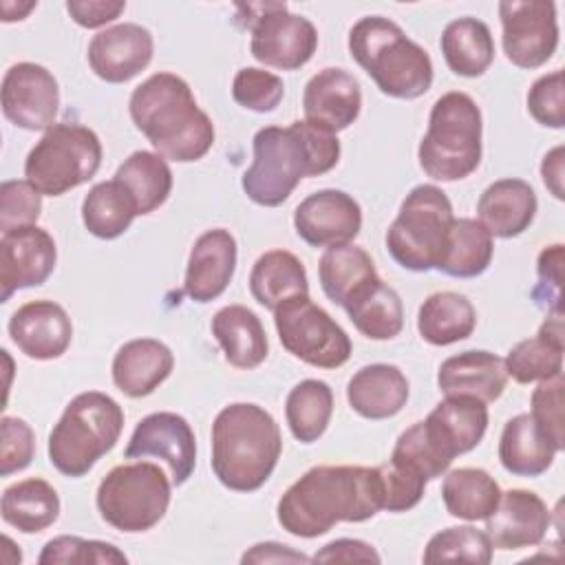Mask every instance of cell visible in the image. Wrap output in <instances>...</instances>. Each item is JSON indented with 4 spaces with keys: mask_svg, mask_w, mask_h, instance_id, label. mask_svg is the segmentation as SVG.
Segmentation results:
<instances>
[{
    "mask_svg": "<svg viewBox=\"0 0 565 565\" xmlns=\"http://www.w3.org/2000/svg\"><path fill=\"white\" fill-rule=\"evenodd\" d=\"M42 210V194L24 181H2L0 185V230L35 225Z\"/></svg>",
    "mask_w": 565,
    "mask_h": 565,
    "instance_id": "bcb514c9",
    "label": "cell"
},
{
    "mask_svg": "<svg viewBox=\"0 0 565 565\" xmlns=\"http://www.w3.org/2000/svg\"><path fill=\"white\" fill-rule=\"evenodd\" d=\"M333 415V391L322 380L298 382L285 399V419L300 444L318 441Z\"/></svg>",
    "mask_w": 565,
    "mask_h": 565,
    "instance_id": "60d3db41",
    "label": "cell"
},
{
    "mask_svg": "<svg viewBox=\"0 0 565 565\" xmlns=\"http://www.w3.org/2000/svg\"><path fill=\"white\" fill-rule=\"evenodd\" d=\"M309 561L311 558L307 554L274 541L256 543L241 556V563H309Z\"/></svg>",
    "mask_w": 565,
    "mask_h": 565,
    "instance_id": "db71d44e",
    "label": "cell"
},
{
    "mask_svg": "<svg viewBox=\"0 0 565 565\" xmlns=\"http://www.w3.org/2000/svg\"><path fill=\"white\" fill-rule=\"evenodd\" d=\"M563 373L550 380L539 382L532 393V419L541 428V433L550 439V444L561 452L565 448V413H563Z\"/></svg>",
    "mask_w": 565,
    "mask_h": 565,
    "instance_id": "f6af8a7d",
    "label": "cell"
},
{
    "mask_svg": "<svg viewBox=\"0 0 565 565\" xmlns=\"http://www.w3.org/2000/svg\"><path fill=\"white\" fill-rule=\"evenodd\" d=\"M318 278L324 296L333 305L344 307L364 285L380 276L366 249L344 243L327 247L318 263Z\"/></svg>",
    "mask_w": 565,
    "mask_h": 565,
    "instance_id": "d590c367",
    "label": "cell"
},
{
    "mask_svg": "<svg viewBox=\"0 0 565 565\" xmlns=\"http://www.w3.org/2000/svg\"><path fill=\"white\" fill-rule=\"evenodd\" d=\"M563 313H547L534 338L516 342L505 355V373L519 384L543 382L563 373Z\"/></svg>",
    "mask_w": 565,
    "mask_h": 565,
    "instance_id": "83f0119b",
    "label": "cell"
},
{
    "mask_svg": "<svg viewBox=\"0 0 565 565\" xmlns=\"http://www.w3.org/2000/svg\"><path fill=\"white\" fill-rule=\"evenodd\" d=\"M294 227L311 247L344 245L360 234L362 207L342 190H318L294 210Z\"/></svg>",
    "mask_w": 565,
    "mask_h": 565,
    "instance_id": "ac0fdd59",
    "label": "cell"
},
{
    "mask_svg": "<svg viewBox=\"0 0 565 565\" xmlns=\"http://www.w3.org/2000/svg\"><path fill=\"white\" fill-rule=\"evenodd\" d=\"M377 468H380L382 486H384V510L406 512L422 501L428 481L419 472H415L402 463H395L391 459H388V463H382Z\"/></svg>",
    "mask_w": 565,
    "mask_h": 565,
    "instance_id": "681fc988",
    "label": "cell"
},
{
    "mask_svg": "<svg viewBox=\"0 0 565 565\" xmlns=\"http://www.w3.org/2000/svg\"><path fill=\"white\" fill-rule=\"evenodd\" d=\"M0 475L9 477L24 470L35 455V435L20 417L4 415L0 422Z\"/></svg>",
    "mask_w": 565,
    "mask_h": 565,
    "instance_id": "f907efd6",
    "label": "cell"
},
{
    "mask_svg": "<svg viewBox=\"0 0 565 565\" xmlns=\"http://www.w3.org/2000/svg\"><path fill=\"white\" fill-rule=\"evenodd\" d=\"M282 95H285L282 79L265 68L245 66L234 75L232 97L238 106L247 110L271 113L282 102Z\"/></svg>",
    "mask_w": 565,
    "mask_h": 565,
    "instance_id": "ee69618b",
    "label": "cell"
},
{
    "mask_svg": "<svg viewBox=\"0 0 565 565\" xmlns=\"http://www.w3.org/2000/svg\"><path fill=\"white\" fill-rule=\"evenodd\" d=\"M126 9L121 0H68L66 11L84 29H99L117 20Z\"/></svg>",
    "mask_w": 565,
    "mask_h": 565,
    "instance_id": "816d5d0a",
    "label": "cell"
},
{
    "mask_svg": "<svg viewBox=\"0 0 565 565\" xmlns=\"http://www.w3.org/2000/svg\"><path fill=\"white\" fill-rule=\"evenodd\" d=\"M302 110L309 124L329 132L349 128L362 110V90L358 79L344 68H322L305 86Z\"/></svg>",
    "mask_w": 565,
    "mask_h": 565,
    "instance_id": "603a6c76",
    "label": "cell"
},
{
    "mask_svg": "<svg viewBox=\"0 0 565 565\" xmlns=\"http://www.w3.org/2000/svg\"><path fill=\"white\" fill-rule=\"evenodd\" d=\"M494 243L490 232L475 218H455L448 245L437 271L452 278L481 276L492 263Z\"/></svg>",
    "mask_w": 565,
    "mask_h": 565,
    "instance_id": "ab89813d",
    "label": "cell"
},
{
    "mask_svg": "<svg viewBox=\"0 0 565 565\" xmlns=\"http://www.w3.org/2000/svg\"><path fill=\"white\" fill-rule=\"evenodd\" d=\"M556 448L541 433L530 413H521L505 422L499 439V461L516 477H539L554 461Z\"/></svg>",
    "mask_w": 565,
    "mask_h": 565,
    "instance_id": "f546056e",
    "label": "cell"
},
{
    "mask_svg": "<svg viewBox=\"0 0 565 565\" xmlns=\"http://www.w3.org/2000/svg\"><path fill=\"white\" fill-rule=\"evenodd\" d=\"M252 148L254 159L241 185L247 199L263 207L282 205L300 179L320 177L340 161L338 137L307 119L291 121L287 128H260Z\"/></svg>",
    "mask_w": 565,
    "mask_h": 565,
    "instance_id": "7a4b0ae2",
    "label": "cell"
},
{
    "mask_svg": "<svg viewBox=\"0 0 565 565\" xmlns=\"http://www.w3.org/2000/svg\"><path fill=\"white\" fill-rule=\"evenodd\" d=\"M550 523L552 512L536 492L512 488L501 492L494 512L486 519V534L497 550H521L539 545Z\"/></svg>",
    "mask_w": 565,
    "mask_h": 565,
    "instance_id": "ffe728a7",
    "label": "cell"
},
{
    "mask_svg": "<svg viewBox=\"0 0 565 565\" xmlns=\"http://www.w3.org/2000/svg\"><path fill=\"white\" fill-rule=\"evenodd\" d=\"M172 483L157 463L115 466L97 486L99 516L119 532H148L168 512Z\"/></svg>",
    "mask_w": 565,
    "mask_h": 565,
    "instance_id": "30bf717a",
    "label": "cell"
},
{
    "mask_svg": "<svg viewBox=\"0 0 565 565\" xmlns=\"http://www.w3.org/2000/svg\"><path fill=\"white\" fill-rule=\"evenodd\" d=\"M57 247L53 236L38 225L2 232L0 238V302L18 289L44 285L53 274Z\"/></svg>",
    "mask_w": 565,
    "mask_h": 565,
    "instance_id": "e0dca14e",
    "label": "cell"
},
{
    "mask_svg": "<svg viewBox=\"0 0 565 565\" xmlns=\"http://www.w3.org/2000/svg\"><path fill=\"white\" fill-rule=\"evenodd\" d=\"M282 452L280 428L269 411L234 402L212 424V472L234 492H254L271 477Z\"/></svg>",
    "mask_w": 565,
    "mask_h": 565,
    "instance_id": "277c9868",
    "label": "cell"
},
{
    "mask_svg": "<svg viewBox=\"0 0 565 565\" xmlns=\"http://www.w3.org/2000/svg\"><path fill=\"white\" fill-rule=\"evenodd\" d=\"M124 428L121 406L106 393L75 395L49 435V461L66 477H84L117 444Z\"/></svg>",
    "mask_w": 565,
    "mask_h": 565,
    "instance_id": "8992f818",
    "label": "cell"
},
{
    "mask_svg": "<svg viewBox=\"0 0 565 565\" xmlns=\"http://www.w3.org/2000/svg\"><path fill=\"white\" fill-rule=\"evenodd\" d=\"M503 53L519 68L543 66L558 46L556 4L543 0L499 2Z\"/></svg>",
    "mask_w": 565,
    "mask_h": 565,
    "instance_id": "4fadbf2b",
    "label": "cell"
},
{
    "mask_svg": "<svg viewBox=\"0 0 565 565\" xmlns=\"http://www.w3.org/2000/svg\"><path fill=\"white\" fill-rule=\"evenodd\" d=\"M40 565H126L128 556L113 543L82 536H55L38 556Z\"/></svg>",
    "mask_w": 565,
    "mask_h": 565,
    "instance_id": "7bdbcfd3",
    "label": "cell"
},
{
    "mask_svg": "<svg viewBox=\"0 0 565 565\" xmlns=\"http://www.w3.org/2000/svg\"><path fill=\"white\" fill-rule=\"evenodd\" d=\"M172 351L154 338H137L121 344L113 358V382L128 397L154 393L172 373Z\"/></svg>",
    "mask_w": 565,
    "mask_h": 565,
    "instance_id": "484cf974",
    "label": "cell"
},
{
    "mask_svg": "<svg viewBox=\"0 0 565 565\" xmlns=\"http://www.w3.org/2000/svg\"><path fill=\"white\" fill-rule=\"evenodd\" d=\"M486 428L488 406L468 395H446L424 422H417L424 446L446 470L457 455L479 446Z\"/></svg>",
    "mask_w": 565,
    "mask_h": 565,
    "instance_id": "5bb4252c",
    "label": "cell"
},
{
    "mask_svg": "<svg viewBox=\"0 0 565 565\" xmlns=\"http://www.w3.org/2000/svg\"><path fill=\"white\" fill-rule=\"evenodd\" d=\"M236 238L225 227L203 232L188 256L183 294L194 302L216 300L236 269Z\"/></svg>",
    "mask_w": 565,
    "mask_h": 565,
    "instance_id": "7402d4cb",
    "label": "cell"
},
{
    "mask_svg": "<svg viewBox=\"0 0 565 565\" xmlns=\"http://www.w3.org/2000/svg\"><path fill=\"white\" fill-rule=\"evenodd\" d=\"M439 46L448 68L461 77L483 75L494 60V40L488 24L470 15L448 22Z\"/></svg>",
    "mask_w": 565,
    "mask_h": 565,
    "instance_id": "e575fe53",
    "label": "cell"
},
{
    "mask_svg": "<svg viewBox=\"0 0 565 565\" xmlns=\"http://www.w3.org/2000/svg\"><path fill=\"white\" fill-rule=\"evenodd\" d=\"M249 291L254 300L269 311L294 296H307L309 280L305 265L287 249L265 252L252 267Z\"/></svg>",
    "mask_w": 565,
    "mask_h": 565,
    "instance_id": "4dcf8cb0",
    "label": "cell"
},
{
    "mask_svg": "<svg viewBox=\"0 0 565 565\" xmlns=\"http://www.w3.org/2000/svg\"><path fill=\"white\" fill-rule=\"evenodd\" d=\"M536 207L539 201L532 185L523 179L510 177L490 183L481 192L477 201V216L490 236L514 238L532 225Z\"/></svg>",
    "mask_w": 565,
    "mask_h": 565,
    "instance_id": "d4e9b609",
    "label": "cell"
},
{
    "mask_svg": "<svg viewBox=\"0 0 565 565\" xmlns=\"http://www.w3.org/2000/svg\"><path fill=\"white\" fill-rule=\"evenodd\" d=\"M102 166V141L82 124H55L29 150L26 181L44 196H60L90 181Z\"/></svg>",
    "mask_w": 565,
    "mask_h": 565,
    "instance_id": "9c48e42d",
    "label": "cell"
},
{
    "mask_svg": "<svg viewBox=\"0 0 565 565\" xmlns=\"http://www.w3.org/2000/svg\"><path fill=\"white\" fill-rule=\"evenodd\" d=\"M452 221V203L441 188L433 183L415 185L386 230V249L408 271L437 269Z\"/></svg>",
    "mask_w": 565,
    "mask_h": 565,
    "instance_id": "ba28073f",
    "label": "cell"
},
{
    "mask_svg": "<svg viewBox=\"0 0 565 565\" xmlns=\"http://www.w3.org/2000/svg\"><path fill=\"white\" fill-rule=\"evenodd\" d=\"M126 459L157 457L170 468L172 483L183 486L196 466V439L185 417L159 411L146 415L132 430L124 452Z\"/></svg>",
    "mask_w": 565,
    "mask_h": 565,
    "instance_id": "2e32d148",
    "label": "cell"
},
{
    "mask_svg": "<svg viewBox=\"0 0 565 565\" xmlns=\"http://www.w3.org/2000/svg\"><path fill=\"white\" fill-rule=\"evenodd\" d=\"M274 324L282 349L311 366L338 369L351 358L353 347L347 331L309 294L278 305Z\"/></svg>",
    "mask_w": 565,
    "mask_h": 565,
    "instance_id": "8fae6325",
    "label": "cell"
},
{
    "mask_svg": "<svg viewBox=\"0 0 565 565\" xmlns=\"http://www.w3.org/2000/svg\"><path fill=\"white\" fill-rule=\"evenodd\" d=\"M349 406L364 419H388L408 402V380L395 364H366L347 384Z\"/></svg>",
    "mask_w": 565,
    "mask_h": 565,
    "instance_id": "4316f807",
    "label": "cell"
},
{
    "mask_svg": "<svg viewBox=\"0 0 565 565\" xmlns=\"http://www.w3.org/2000/svg\"><path fill=\"white\" fill-rule=\"evenodd\" d=\"M441 499L450 516L481 521L494 512L501 488L483 468H455L444 477Z\"/></svg>",
    "mask_w": 565,
    "mask_h": 565,
    "instance_id": "8d00e7d4",
    "label": "cell"
},
{
    "mask_svg": "<svg viewBox=\"0 0 565 565\" xmlns=\"http://www.w3.org/2000/svg\"><path fill=\"white\" fill-rule=\"evenodd\" d=\"M4 523L24 534H35L53 525L60 516V497L55 488L38 477L22 479L4 488L0 499Z\"/></svg>",
    "mask_w": 565,
    "mask_h": 565,
    "instance_id": "836d02e7",
    "label": "cell"
},
{
    "mask_svg": "<svg viewBox=\"0 0 565 565\" xmlns=\"http://www.w3.org/2000/svg\"><path fill=\"white\" fill-rule=\"evenodd\" d=\"M313 563H380L373 545L360 539H335L311 556Z\"/></svg>",
    "mask_w": 565,
    "mask_h": 565,
    "instance_id": "f5cc1de1",
    "label": "cell"
},
{
    "mask_svg": "<svg viewBox=\"0 0 565 565\" xmlns=\"http://www.w3.org/2000/svg\"><path fill=\"white\" fill-rule=\"evenodd\" d=\"M481 110L459 90L441 95L428 117V130L417 148L422 170L435 181H459L481 163Z\"/></svg>",
    "mask_w": 565,
    "mask_h": 565,
    "instance_id": "52a82bcc",
    "label": "cell"
},
{
    "mask_svg": "<svg viewBox=\"0 0 565 565\" xmlns=\"http://www.w3.org/2000/svg\"><path fill=\"white\" fill-rule=\"evenodd\" d=\"M505 384V362L490 351H463L450 355L437 371V386L444 395H468L483 404L499 399Z\"/></svg>",
    "mask_w": 565,
    "mask_h": 565,
    "instance_id": "cb8c5ba5",
    "label": "cell"
},
{
    "mask_svg": "<svg viewBox=\"0 0 565 565\" xmlns=\"http://www.w3.org/2000/svg\"><path fill=\"white\" fill-rule=\"evenodd\" d=\"M563 154H565V148L563 146H556L552 148L545 157H543V163H541V177H543V183L545 188L558 199L563 201Z\"/></svg>",
    "mask_w": 565,
    "mask_h": 565,
    "instance_id": "11a10c76",
    "label": "cell"
},
{
    "mask_svg": "<svg viewBox=\"0 0 565 565\" xmlns=\"http://www.w3.org/2000/svg\"><path fill=\"white\" fill-rule=\"evenodd\" d=\"M212 335L223 349L225 360L236 369H256L265 362L269 344L260 318L243 307L227 305L212 318Z\"/></svg>",
    "mask_w": 565,
    "mask_h": 565,
    "instance_id": "f1b7e54d",
    "label": "cell"
},
{
    "mask_svg": "<svg viewBox=\"0 0 565 565\" xmlns=\"http://www.w3.org/2000/svg\"><path fill=\"white\" fill-rule=\"evenodd\" d=\"M565 86H563V71H552L541 75L527 93V113L536 119V124L547 128H563L565 126Z\"/></svg>",
    "mask_w": 565,
    "mask_h": 565,
    "instance_id": "c3c4849f",
    "label": "cell"
},
{
    "mask_svg": "<svg viewBox=\"0 0 565 565\" xmlns=\"http://www.w3.org/2000/svg\"><path fill=\"white\" fill-rule=\"evenodd\" d=\"M132 196L139 216L161 207L172 192V170L159 152L135 150L117 168L115 177Z\"/></svg>",
    "mask_w": 565,
    "mask_h": 565,
    "instance_id": "74e56055",
    "label": "cell"
},
{
    "mask_svg": "<svg viewBox=\"0 0 565 565\" xmlns=\"http://www.w3.org/2000/svg\"><path fill=\"white\" fill-rule=\"evenodd\" d=\"M349 53L388 97L417 99L433 84L428 51L384 15H366L351 26Z\"/></svg>",
    "mask_w": 565,
    "mask_h": 565,
    "instance_id": "5b68a950",
    "label": "cell"
},
{
    "mask_svg": "<svg viewBox=\"0 0 565 565\" xmlns=\"http://www.w3.org/2000/svg\"><path fill=\"white\" fill-rule=\"evenodd\" d=\"M152 53V33L141 24L121 22L93 35L86 57L90 71L99 79L108 84H124L150 64Z\"/></svg>",
    "mask_w": 565,
    "mask_h": 565,
    "instance_id": "d6986e66",
    "label": "cell"
},
{
    "mask_svg": "<svg viewBox=\"0 0 565 565\" xmlns=\"http://www.w3.org/2000/svg\"><path fill=\"white\" fill-rule=\"evenodd\" d=\"M13 344L31 360H55L73 340V322L66 309L53 300H31L9 318Z\"/></svg>",
    "mask_w": 565,
    "mask_h": 565,
    "instance_id": "44dd1931",
    "label": "cell"
},
{
    "mask_svg": "<svg viewBox=\"0 0 565 565\" xmlns=\"http://www.w3.org/2000/svg\"><path fill=\"white\" fill-rule=\"evenodd\" d=\"M380 510L384 486L377 466H316L285 490L276 519L285 532L316 539L342 521H369Z\"/></svg>",
    "mask_w": 565,
    "mask_h": 565,
    "instance_id": "6da1fadb",
    "label": "cell"
},
{
    "mask_svg": "<svg viewBox=\"0 0 565 565\" xmlns=\"http://www.w3.org/2000/svg\"><path fill=\"white\" fill-rule=\"evenodd\" d=\"M135 216H139L137 205L117 179L95 183L82 201L84 227L104 241L121 236Z\"/></svg>",
    "mask_w": 565,
    "mask_h": 565,
    "instance_id": "f35d334b",
    "label": "cell"
},
{
    "mask_svg": "<svg viewBox=\"0 0 565 565\" xmlns=\"http://www.w3.org/2000/svg\"><path fill=\"white\" fill-rule=\"evenodd\" d=\"M243 24L252 31L249 51L254 60L280 71L305 66L318 49L316 26L296 13L287 11L285 2L247 4Z\"/></svg>",
    "mask_w": 565,
    "mask_h": 565,
    "instance_id": "7c38bea8",
    "label": "cell"
},
{
    "mask_svg": "<svg viewBox=\"0 0 565 565\" xmlns=\"http://www.w3.org/2000/svg\"><path fill=\"white\" fill-rule=\"evenodd\" d=\"M477 311L472 302L457 291L430 294L417 311V331L422 340L435 347H448L472 335Z\"/></svg>",
    "mask_w": 565,
    "mask_h": 565,
    "instance_id": "1f68e13d",
    "label": "cell"
},
{
    "mask_svg": "<svg viewBox=\"0 0 565 565\" xmlns=\"http://www.w3.org/2000/svg\"><path fill=\"white\" fill-rule=\"evenodd\" d=\"M128 108L137 130L163 159L190 163L214 143L212 119L196 106L190 84L174 73H154L141 82Z\"/></svg>",
    "mask_w": 565,
    "mask_h": 565,
    "instance_id": "3957f363",
    "label": "cell"
},
{
    "mask_svg": "<svg viewBox=\"0 0 565 565\" xmlns=\"http://www.w3.org/2000/svg\"><path fill=\"white\" fill-rule=\"evenodd\" d=\"M342 309L353 327L371 340H391L404 327L402 298L382 278L364 285Z\"/></svg>",
    "mask_w": 565,
    "mask_h": 565,
    "instance_id": "d6a6232c",
    "label": "cell"
},
{
    "mask_svg": "<svg viewBox=\"0 0 565 565\" xmlns=\"http://www.w3.org/2000/svg\"><path fill=\"white\" fill-rule=\"evenodd\" d=\"M563 260L565 252L561 243L547 245L536 258V285L532 287V300L547 313H563Z\"/></svg>",
    "mask_w": 565,
    "mask_h": 565,
    "instance_id": "7dc6e473",
    "label": "cell"
},
{
    "mask_svg": "<svg viewBox=\"0 0 565 565\" xmlns=\"http://www.w3.org/2000/svg\"><path fill=\"white\" fill-rule=\"evenodd\" d=\"M492 550L494 547L486 532L472 525H455L430 536L422 561L424 563L463 561V563L488 565L492 561Z\"/></svg>",
    "mask_w": 565,
    "mask_h": 565,
    "instance_id": "b9f144b4",
    "label": "cell"
},
{
    "mask_svg": "<svg viewBox=\"0 0 565 565\" xmlns=\"http://www.w3.org/2000/svg\"><path fill=\"white\" fill-rule=\"evenodd\" d=\"M4 117L22 130H49L60 110V86L53 73L35 62L13 64L0 88Z\"/></svg>",
    "mask_w": 565,
    "mask_h": 565,
    "instance_id": "9a60e30c",
    "label": "cell"
}]
</instances>
